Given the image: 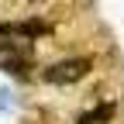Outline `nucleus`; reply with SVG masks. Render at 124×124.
Wrapping results in <instances>:
<instances>
[{"label":"nucleus","mask_w":124,"mask_h":124,"mask_svg":"<svg viewBox=\"0 0 124 124\" xmlns=\"http://www.w3.org/2000/svg\"><path fill=\"white\" fill-rule=\"evenodd\" d=\"M38 35H48V24H41V21H7V24H0V38H38Z\"/></svg>","instance_id":"nucleus-3"},{"label":"nucleus","mask_w":124,"mask_h":124,"mask_svg":"<svg viewBox=\"0 0 124 124\" xmlns=\"http://www.w3.org/2000/svg\"><path fill=\"white\" fill-rule=\"evenodd\" d=\"M110 114H114V107L103 103V107H97V110H90V114H79V121H76V124H100V121H107Z\"/></svg>","instance_id":"nucleus-4"},{"label":"nucleus","mask_w":124,"mask_h":124,"mask_svg":"<svg viewBox=\"0 0 124 124\" xmlns=\"http://www.w3.org/2000/svg\"><path fill=\"white\" fill-rule=\"evenodd\" d=\"M0 69H7V72H14V76H28V72H31V55H28V48L14 52V45L4 41V48H0Z\"/></svg>","instance_id":"nucleus-2"},{"label":"nucleus","mask_w":124,"mask_h":124,"mask_svg":"<svg viewBox=\"0 0 124 124\" xmlns=\"http://www.w3.org/2000/svg\"><path fill=\"white\" fill-rule=\"evenodd\" d=\"M90 69H93V59H86V55L83 59H62V62H52L41 72V79L52 86H69V83H79Z\"/></svg>","instance_id":"nucleus-1"}]
</instances>
